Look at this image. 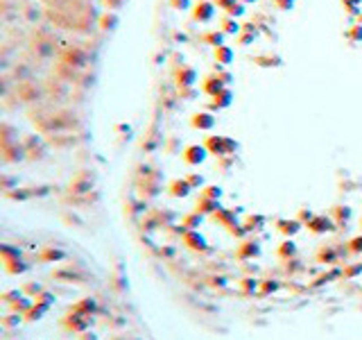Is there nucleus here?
<instances>
[{"label":"nucleus","mask_w":362,"mask_h":340,"mask_svg":"<svg viewBox=\"0 0 362 340\" xmlns=\"http://www.w3.org/2000/svg\"><path fill=\"white\" fill-rule=\"evenodd\" d=\"M204 145H206V150H208V154H213V157L235 154V150H238V143H235L233 139H229V136H217V134H210L204 141Z\"/></svg>","instance_id":"1"},{"label":"nucleus","mask_w":362,"mask_h":340,"mask_svg":"<svg viewBox=\"0 0 362 340\" xmlns=\"http://www.w3.org/2000/svg\"><path fill=\"white\" fill-rule=\"evenodd\" d=\"M91 315H84V313H77V311H68V315L61 320L66 329H68L70 334H84L91 329Z\"/></svg>","instance_id":"2"},{"label":"nucleus","mask_w":362,"mask_h":340,"mask_svg":"<svg viewBox=\"0 0 362 340\" xmlns=\"http://www.w3.org/2000/svg\"><path fill=\"white\" fill-rule=\"evenodd\" d=\"M206 157H208V150H206L204 143H193V145L183 147V152H181V159L186 166H202Z\"/></svg>","instance_id":"3"},{"label":"nucleus","mask_w":362,"mask_h":340,"mask_svg":"<svg viewBox=\"0 0 362 340\" xmlns=\"http://www.w3.org/2000/svg\"><path fill=\"white\" fill-rule=\"evenodd\" d=\"M213 16H215V2L210 0H197L190 9V18L195 23H208L213 21Z\"/></svg>","instance_id":"4"},{"label":"nucleus","mask_w":362,"mask_h":340,"mask_svg":"<svg viewBox=\"0 0 362 340\" xmlns=\"http://www.w3.org/2000/svg\"><path fill=\"white\" fill-rule=\"evenodd\" d=\"M195 80H197V71L190 68V66L181 64L179 68L175 71V84L179 91H188V88L195 86Z\"/></svg>","instance_id":"5"},{"label":"nucleus","mask_w":362,"mask_h":340,"mask_svg":"<svg viewBox=\"0 0 362 340\" xmlns=\"http://www.w3.org/2000/svg\"><path fill=\"white\" fill-rule=\"evenodd\" d=\"M306 227H308L310 234H331L337 229V223L331 216H315Z\"/></svg>","instance_id":"6"},{"label":"nucleus","mask_w":362,"mask_h":340,"mask_svg":"<svg viewBox=\"0 0 362 340\" xmlns=\"http://www.w3.org/2000/svg\"><path fill=\"white\" fill-rule=\"evenodd\" d=\"M199 88H202V93H206V95L213 98V95H217L220 91L227 88V82L222 80L220 73H213V75H206L204 80H202V86H199Z\"/></svg>","instance_id":"7"},{"label":"nucleus","mask_w":362,"mask_h":340,"mask_svg":"<svg viewBox=\"0 0 362 340\" xmlns=\"http://www.w3.org/2000/svg\"><path fill=\"white\" fill-rule=\"evenodd\" d=\"M190 127L199 129V132H210L215 127V116L210 112H197L190 116Z\"/></svg>","instance_id":"8"},{"label":"nucleus","mask_w":362,"mask_h":340,"mask_svg":"<svg viewBox=\"0 0 362 340\" xmlns=\"http://www.w3.org/2000/svg\"><path fill=\"white\" fill-rule=\"evenodd\" d=\"M276 229H279L285 238H292V236H297L299 231L304 229V223L297 220V218H281V220H276Z\"/></svg>","instance_id":"9"},{"label":"nucleus","mask_w":362,"mask_h":340,"mask_svg":"<svg viewBox=\"0 0 362 340\" xmlns=\"http://www.w3.org/2000/svg\"><path fill=\"white\" fill-rule=\"evenodd\" d=\"M183 243H186L190 250H195V252H206V250H208V243H206V238L199 234L197 229L186 231V234H183Z\"/></svg>","instance_id":"10"},{"label":"nucleus","mask_w":362,"mask_h":340,"mask_svg":"<svg viewBox=\"0 0 362 340\" xmlns=\"http://www.w3.org/2000/svg\"><path fill=\"white\" fill-rule=\"evenodd\" d=\"M235 256H238L240 261H247V258L260 256V243H256V241H242L238 245V250H235Z\"/></svg>","instance_id":"11"},{"label":"nucleus","mask_w":362,"mask_h":340,"mask_svg":"<svg viewBox=\"0 0 362 340\" xmlns=\"http://www.w3.org/2000/svg\"><path fill=\"white\" fill-rule=\"evenodd\" d=\"M220 209H222L220 199H210V198H204V195H199L197 202H195V211L202 213V216H213Z\"/></svg>","instance_id":"12"},{"label":"nucleus","mask_w":362,"mask_h":340,"mask_svg":"<svg viewBox=\"0 0 362 340\" xmlns=\"http://www.w3.org/2000/svg\"><path fill=\"white\" fill-rule=\"evenodd\" d=\"M231 102H233V91H231V88H224V91H220L217 95H213V100L208 102V109L210 112H220V109L231 107Z\"/></svg>","instance_id":"13"},{"label":"nucleus","mask_w":362,"mask_h":340,"mask_svg":"<svg viewBox=\"0 0 362 340\" xmlns=\"http://www.w3.org/2000/svg\"><path fill=\"white\" fill-rule=\"evenodd\" d=\"M190 191H193V186H190V182H188L186 177L183 179H172V182L168 184V193L172 195V198H188L190 195Z\"/></svg>","instance_id":"14"},{"label":"nucleus","mask_w":362,"mask_h":340,"mask_svg":"<svg viewBox=\"0 0 362 340\" xmlns=\"http://www.w3.org/2000/svg\"><path fill=\"white\" fill-rule=\"evenodd\" d=\"M84 61H86V55H84V50L82 48H68L66 50V55L61 57V64H66V66H75V68H79V66H84Z\"/></svg>","instance_id":"15"},{"label":"nucleus","mask_w":362,"mask_h":340,"mask_svg":"<svg viewBox=\"0 0 362 340\" xmlns=\"http://www.w3.org/2000/svg\"><path fill=\"white\" fill-rule=\"evenodd\" d=\"M213 220H215L217 225H222V227H227V229H231V227H235L238 225V220H235V211H231V209H220V211H215L213 213Z\"/></svg>","instance_id":"16"},{"label":"nucleus","mask_w":362,"mask_h":340,"mask_svg":"<svg viewBox=\"0 0 362 340\" xmlns=\"http://www.w3.org/2000/svg\"><path fill=\"white\" fill-rule=\"evenodd\" d=\"M70 311L84 313V315H93V313L98 311V302H95L93 297H84V299H79V302H75V304L70 306Z\"/></svg>","instance_id":"17"},{"label":"nucleus","mask_w":362,"mask_h":340,"mask_svg":"<svg viewBox=\"0 0 362 340\" xmlns=\"http://www.w3.org/2000/svg\"><path fill=\"white\" fill-rule=\"evenodd\" d=\"M213 59H215L220 66H229L231 61H233V50L224 43V46L220 48H213Z\"/></svg>","instance_id":"18"},{"label":"nucleus","mask_w":362,"mask_h":340,"mask_svg":"<svg viewBox=\"0 0 362 340\" xmlns=\"http://www.w3.org/2000/svg\"><path fill=\"white\" fill-rule=\"evenodd\" d=\"M220 25H222V32L224 34H240L242 32V25L238 23V18H233V16H229V14H224L222 16V21H220Z\"/></svg>","instance_id":"19"},{"label":"nucleus","mask_w":362,"mask_h":340,"mask_svg":"<svg viewBox=\"0 0 362 340\" xmlns=\"http://www.w3.org/2000/svg\"><path fill=\"white\" fill-rule=\"evenodd\" d=\"M256 66H263V68H279L283 61H281L279 55H258V57L251 59Z\"/></svg>","instance_id":"20"},{"label":"nucleus","mask_w":362,"mask_h":340,"mask_svg":"<svg viewBox=\"0 0 362 340\" xmlns=\"http://www.w3.org/2000/svg\"><path fill=\"white\" fill-rule=\"evenodd\" d=\"M202 220H204V216L202 213H197V211H193V213H188V216H183V227H179V231L181 234H186V231H190V229H197L199 225H202Z\"/></svg>","instance_id":"21"},{"label":"nucleus","mask_w":362,"mask_h":340,"mask_svg":"<svg viewBox=\"0 0 362 340\" xmlns=\"http://www.w3.org/2000/svg\"><path fill=\"white\" fill-rule=\"evenodd\" d=\"M52 277L59 279V282H68V283H82L84 282V277L77 275L75 270H54Z\"/></svg>","instance_id":"22"},{"label":"nucleus","mask_w":362,"mask_h":340,"mask_svg":"<svg viewBox=\"0 0 362 340\" xmlns=\"http://www.w3.org/2000/svg\"><path fill=\"white\" fill-rule=\"evenodd\" d=\"M224 32L222 29H213V32H206V34H202L199 39L204 43H208V46H213V48H220V46H224Z\"/></svg>","instance_id":"23"},{"label":"nucleus","mask_w":362,"mask_h":340,"mask_svg":"<svg viewBox=\"0 0 362 340\" xmlns=\"http://www.w3.org/2000/svg\"><path fill=\"white\" fill-rule=\"evenodd\" d=\"M279 256L285 258V261L294 258V256H297V243H292V238H285V241L281 243V247H279Z\"/></svg>","instance_id":"24"},{"label":"nucleus","mask_w":362,"mask_h":340,"mask_svg":"<svg viewBox=\"0 0 362 340\" xmlns=\"http://www.w3.org/2000/svg\"><path fill=\"white\" fill-rule=\"evenodd\" d=\"M317 261H319V263H326V265H333L335 261H337V252H335L333 247H319Z\"/></svg>","instance_id":"25"},{"label":"nucleus","mask_w":362,"mask_h":340,"mask_svg":"<svg viewBox=\"0 0 362 340\" xmlns=\"http://www.w3.org/2000/svg\"><path fill=\"white\" fill-rule=\"evenodd\" d=\"M5 270H7V275H23V272L29 270V265L23 263L21 258H14V261H7L5 263Z\"/></svg>","instance_id":"26"},{"label":"nucleus","mask_w":362,"mask_h":340,"mask_svg":"<svg viewBox=\"0 0 362 340\" xmlns=\"http://www.w3.org/2000/svg\"><path fill=\"white\" fill-rule=\"evenodd\" d=\"M66 258V252L64 250H54V247H48V250H43L41 252V261H46V263H52V261H64Z\"/></svg>","instance_id":"27"},{"label":"nucleus","mask_w":362,"mask_h":340,"mask_svg":"<svg viewBox=\"0 0 362 340\" xmlns=\"http://www.w3.org/2000/svg\"><path fill=\"white\" fill-rule=\"evenodd\" d=\"M32 306H34V302H32L29 297H21V299H16V302L12 304V311L18 313V315H25V313H27Z\"/></svg>","instance_id":"28"},{"label":"nucleus","mask_w":362,"mask_h":340,"mask_svg":"<svg viewBox=\"0 0 362 340\" xmlns=\"http://www.w3.org/2000/svg\"><path fill=\"white\" fill-rule=\"evenodd\" d=\"M91 186H93V179H88V182H82L79 179V175L70 182V193H86V191H91Z\"/></svg>","instance_id":"29"},{"label":"nucleus","mask_w":362,"mask_h":340,"mask_svg":"<svg viewBox=\"0 0 362 340\" xmlns=\"http://www.w3.org/2000/svg\"><path fill=\"white\" fill-rule=\"evenodd\" d=\"M333 216L337 225H346V220L351 218V206H333Z\"/></svg>","instance_id":"30"},{"label":"nucleus","mask_w":362,"mask_h":340,"mask_svg":"<svg viewBox=\"0 0 362 340\" xmlns=\"http://www.w3.org/2000/svg\"><path fill=\"white\" fill-rule=\"evenodd\" d=\"M46 311H48L46 306H41V304H34V306H32V309H29V311L23 315V317H25V322H36V320H41V317H43V313H46Z\"/></svg>","instance_id":"31"},{"label":"nucleus","mask_w":362,"mask_h":340,"mask_svg":"<svg viewBox=\"0 0 362 340\" xmlns=\"http://www.w3.org/2000/svg\"><path fill=\"white\" fill-rule=\"evenodd\" d=\"M247 227V231H254V229H263V225H265V216H247L245 218V223H242Z\"/></svg>","instance_id":"32"},{"label":"nucleus","mask_w":362,"mask_h":340,"mask_svg":"<svg viewBox=\"0 0 362 340\" xmlns=\"http://www.w3.org/2000/svg\"><path fill=\"white\" fill-rule=\"evenodd\" d=\"M199 195L210 198V199H220V198H222V188H220V186H213V184H206V186L202 188V193H199Z\"/></svg>","instance_id":"33"},{"label":"nucleus","mask_w":362,"mask_h":340,"mask_svg":"<svg viewBox=\"0 0 362 340\" xmlns=\"http://www.w3.org/2000/svg\"><path fill=\"white\" fill-rule=\"evenodd\" d=\"M0 250H2V263H7V261H14V258H21V250H18V247L2 245Z\"/></svg>","instance_id":"34"},{"label":"nucleus","mask_w":362,"mask_h":340,"mask_svg":"<svg viewBox=\"0 0 362 340\" xmlns=\"http://www.w3.org/2000/svg\"><path fill=\"white\" fill-rule=\"evenodd\" d=\"M342 2V7H344V12H349L351 16H356V14H360V5L362 0H339Z\"/></svg>","instance_id":"35"},{"label":"nucleus","mask_w":362,"mask_h":340,"mask_svg":"<svg viewBox=\"0 0 362 340\" xmlns=\"http://www.w3.org/2000/svg\"><path fill=\"white\" fill-rule=\"evenodd\" d=\"M358 275H362V263L346 265V268L342 270V277H344V279H356Z\"/></svg>","instance_id":"36"},{"label":"nucleus","mask_w":362,"mask_h":340,"mask_svg":"<svg viewBox=\"0 0 362 340\" xmlns=\"http://www.w3.org/2000/svg\"><path fill=\"white\" fill-rule=\"evenodd\" d=\"M344 36L349 39V41H362V25L360 23L353 25L351 29H346V32H344Z\"/></svg>","instance_id":"37"},{"label":"nucleus","mask_w":362,"mask_h":340,"mask_svg":"<svg viewBox=\"0 0 362 340\" xmlns=\"http://www.w3.org/2000/svg\"><path fill=\"white\" fill-rule=\"evenodd\" d=\"M281 288V283L276 282H272V279H267V282H263L260 283V295H269V293H276V290H279Z\"/></svg>","instance_id":"38"},{"label":"nucleus","mask_w":362,"mask_h":340,"mask_svg":"<svg viewBox=\"0 0 362 340\" xmlns=\"http://www.w3.org/2000/svg\"><path fill=\"white\" fill-rule=\"evenodd\" d=\"M21 297H23V290H18V288L2 293V302H7V304H14V302H16V299H21Z\"/></svg>","instance_id":"39"},{"label":"nucleus","mask_w":362,"mask_h":340,"mask_svg":"<svg viewBox=\"0 0 362 340\" xmlns=\"http://www.w3.org/2000/svg\"><path fill=\"white\" fill-rule=\"evenodd\" d=\"M36 304H41V306H46V309H50V306L54 304V295H50V293H46V290H43L41 295H36Z\"/></svg>","instance_id":"40"},{"label":"nucleus","mask_w":362,"mask_h":340,"mask_svg":"<svg viewBox=\"0 0 362 340\" xmlns=\"http://www.w3.org/2000/svg\"><path fill=\"white\" fill-rule=\"evenodd\" d=\"M349 252H353V254H362V234L353 236V238L349 241Z\"/></svg>","instance_id":"41"},{"label":"nucleus","mask_w":362,"mask_h":340,"mask_svg":"<svg viewBox=\"0 0 362 340\" xmlns=\"http://www.w3.org/2000/svg\"><path fill=\"white\" fill-rule=\"evenodd\" d=\"M21 290H23V293H27L29 297H36V295H41V293H43V288L39 286V283H25V286L21 288Z\"/></svg>","instance_id":"42"},{"label":"nucleus","mask_w":362,"mask_h":340,"mask_svg":"<svg viewBox=\"0 0 362 340\" xmlns=\"http://www.w3.org/2000/svg\"><path fill=\"white\" fill-rule=\"evenodd\" d=\"M170 5L179 9V12H186V9H193L195 2H190V0H170Z\"/></svg>","instance_id":"43"},{"label":"nucleus","mask_w":362,"mask_h":340,"mask_svg":"<svg viewBox=\"0 0 362 340\" xmlns=\"http://www.w3.org/2000/svg\"><path fill=\"white\" fill-rule=\"evenodd\" d=\"M21 320H25V317H21V315H7V317H2V327H5V329L18 327V324H21Z\"/></svg>","instance_id":"44"},{"label":"nucleus","mask_w":362,"mask_h":340,"mask_svg":"<svg viewBox=\"0 0 362 340\" xmlns=\"http://www.w3.org/2000/svg\"><path fill=\"white\" fill-rule=\"evenodd\" d=\"M186 179L190 182V186H193V188H204L206 186V184H204V177L197 175V172H195V175H188Z\"/></svg>","instance_id":"45"},{"label":"nucleus","mask_w":362,"mask_h":340,"mask_svg":"<svg viewBox=\"0 0 362 340\" xmlns=\"http://www.w3.org/2000/svg\"><path fill=\"white\" fill-rule=\"evenodd\" d=\"M224 14H229V16H233V18H240L242 14H245V5H242V2H235V5L231 7L229 12H224Z\"/></svg>","instance_id":"46"},{"label":"nucleus","mask_w":362,"mask_h":340,"mask_svg":"<svg viewBox=\"0 0 362 340\" xmlns=\"http://www.w3.org/2000/svg\"><path fill=\"white\" fill-rule=\"evenodd\" d=\"M312 218H315V213L310 211V209H301V211L297 213V220H301L304 225H308L310 220H312Z\"/></svg>","instance_id":"47"},{"label":"nucleus","mask_w":362,"mask_h":340,"mask_svg":"<svg viewBox=\"0 0 362 340\" xmlns=\"http://www.w3.org/2000/svg\"><path fill=\"white\" fill-rule=\"evenodd\" d=\"M102 29H111V28H116V23H118V16H102Z\"/></svg>","instance_id":"48"},{"label":"nucleus","mask_w":362,"mask_h":340,"mask_svg":"<svg viewBox=\"0 0 362 340\" xmlns=\"http://www.w3.org/2000/svg\"><path fill=\"white\" fill-rule=\"evenodd\" d=\"M240 286H242V290H245V293H254L258 283L254 282V279H242V282H240Z\"/></svg>","instance_id":"49"},{"label":"nucleus","mask_w":362,"mask_h":340,"mask_svg":"<svg viewBox=\"0 0 362 340\" xmlns=\"http://www.w3.org/2000/svg\"><path fill=\"white\" fill-rule=\"evenodd\" d=\"M272 2H274L279 9H283V12H285V9H292L297 0H272Z\"/></svg>","instance_id":"50"},{"label":"nucleus","mask_w":362,"mask_h":340,"mask_svg":"<svg viewBox=\"0 0 362 340\" xmlns=\"http://www.w3.org/2000/svg\"><path fill=\"white\" fill-rule=\"evenodd\" d=\"M235 2H240V0H215V7H220V9L229 12V9H231V7H233Z\"/></svg>","instance_id":"51"},{"label":"nucleus","mask_w":362,"mask_h":340,"mask_svg":"<svg viewBox=\"0 0 362 340\" xmlns=\"http://www.w3.org/2000/svg\"><path fill=\"white\" fill-rule=\"evenodd\" d=\"M79 340H100V338L93 331H84V334H79Z\"/></svg>","instance_id":"52"},{"label":"nucleus","mask_w":362,"mask_h":340,"mask_svg":"<svg viewBox=\"0 0 362 340\" xmlns=\"http://www.w3.org/2000/svg\"><path fill=\"white\" fill-rule=\"evenodd\" d=\"M104 5H109V9H118L120 5H125V0H104Z\"/></svg>","instance_id":"53"},{"label":"nucleus","mask_w":362,"mask_h":340,"mask_svg":"<svg viewBox=\"0 0 362 340\" xmlns=\"http://www.w3.org/2000/svg\"><path fill=\"white\" fill-rule=\"evenodd\" d=\"M213 279H215V286H224V283H227V279H224V277H213Z\"/></svg>","instance_id":"54"},{"label":"nucleus","mask_w":362,"mask_h":340,"mask_svg":"<svg viewBox=\"0 0 362 340\" xmlns=\"http://www.w3.org/2000/svg\"><path fill=\"white\" fill-rule=\"evenodd\" d=\"M242 5H249V2H256V0H240Z\"/></svg>","instance_id":"55"},{"label":"nucleus","mask_w":362,"mask_h":340,"mask_svg":"<svg viewBox=\"0 0 362 340\" xmlns=\"http://www.w3.org/2000/svg\"><path fill=\"white\" fill-rule=\"evenodd\" d=\"M358 23H360V25H362V14H360V16H358Z\"/></svg>","instance_id":"56"},{"label":"nucleus","mask_w":362,"mask_h":340,"mask_svg":"<svg viewBox=\"0 0 362 340\" xmlns=\"http://www.w3.org/2000/svg\"><path fill=\"white\" fill-rule=\"evenodd\" d=\"M360 225H362V218H360Z\"/></svg>","instance_id":"57"}]
</instances>
